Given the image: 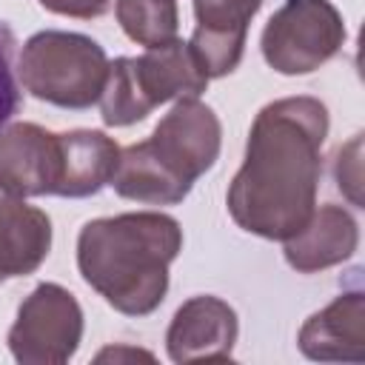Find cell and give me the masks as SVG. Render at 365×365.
<instances>
[{"label":"cell","instance_id":"6da1fadb","mask_svg":"<svg viewBox=\"0 0 365 365\" xmlns=\"http://www.w3.org/2000/svg\"><path fill=\"white\" fill-rule=\"evenodd\" d=\"M328 125L325 103L308 94L257 111L242 165L225 191L228 214L242 231L282 242L305 225L317 208Z\"/></svg>","mask_w":365,"mask_h":365},{"label":"cell","instance_id":"7a4b0ae2","mask_svg":"<svg viewBox=\"0 0 365 365\" xmlns=\"http://www.w3.org/2000/svg\"><path fill=\"white\" fill-rule=\"evenodd\" d=\"M182 251V228L163 211L88 220L77 234V271L114 311L154 314L168 294V268Z\"/></svg>","mask_w":365,"mask_h":365},{"label":"cell","instance_id":"3957f363","mask_svg":"<svg viewBox=\"0 0 365 365\" xmlns=\"http://www.w3.org/2000/svg\"><path fill=\"white\" fill-rule=\"evenodd\" d=\"M222 145V125L200 97L174 100L151 137L120 148L111 188L143 205H177L194 182L214 168Z\"/></svg>","mask_w":365,"mask_h":365},{"label":"cell","instance_id":"277c9868","mask_svg":"<svg viewBox=\"0 0 365 365\" xmlns=\"http://www.w3.org/2000/svg\"><path fill=\"white\" fill-rule=\"evenodd\" d=\"M208 74L194 48L174 37L163 46L145 48L140 57L108 60L106 88L100 94V117L111 128H125L145 120L157 106L200 97Z\"/></svg>","mask_w":365,"mask_h":365},{"label":"cell","instance_id":"5b68a950","mask_svg":"<svg viewBox=\"0 0 365 365\" xmlns=\"http://www.w3.org/2000/svg\"><path fill=\"white\" fill-rule=\"evenodd\" d=\"M17 77L31 97L57 108L83 111L100 103L108 57L88 34L46 29L23 43Z\"/></svg>","mask_w":365,"mask_h":365},{"label":"cell","instance_id":"8992f818","mask_svg":"<svg viewBox=\"0 0 365 365\" xmlns=\"http://www.w3.org/2000/svg\"><path fill=\"white\" fill-rule=\"evenodd\" d=\"M348 31L331 0H285L259 34L262 60L285 77L322 68L342 48Z\"/></svg>","mask_w":365,"mask_h":365},{"label":"cell","instance_id":"52a82bcc","mask_svg":"<svg viewBox=\"0 0 365 365\" xmlns=\"http://www.w3.org/2000/svg\"><path fill=\"white\" fill-rule=\"evenodd\" d=\"M6 342L20 365L68 362L83 342V308L77 297L57 282L34 285L20 302Z\"/></svg>","mask_w":365,"mask_h":365},{"label":"cell","instance_id":"ba28073f","mask_svg":"<svg viewBox=\"0 0 365 365\" xmlns=\"http://www.w3.org/2000/svg\"><path fill=\"white\" fill-rule=\"evenodd\" d=\"M63 185V140L37 123L0 128V188L14 197H57Z\"/></svg>","mask_w":365,"mask_h":365},{"label":"cell","instance_id":"9c48e42d","mask_svg":"<svg viewBox=\"0 0 365 365\" xmlns=\"http://www.w3.org/2000/svg\"><path fill=\"white\" fill-rule=\"evenodd\" d=\"M237 336V311L214 294H197L174 311L165 331V351L171 362L231 359Z\"/></svg>","mask_w":365,"mask_h":365},{"label":"cell","instance_id":"30bf717a","mask_svg":"<svg viewBox=\"0 0 365 365\" xmlns=\"http://www.w3.org/2000/svg\"><path fill=\"white\" fill-rule=\"evenodd\" d=\"M262 0H194V34L188 46L200 57L205 74H231L245 51L248 23L259 11Z\"/></svg>","mask_w":365,"mask_h":365},{"label":"cell","instance_id":"8fae6325","mask_svg":"<svg viewBox=\"0 0 365 365\" xmlns=\"http://www.w3.org/2000/svg\"><path fill=\"white\" fill-rule=\"evenodd\" d=\"M356 245L359 225L354 214L342 205H319L299 231L282 240V254L297 274H317L351 259Z\"/></svg>","mask_w":365,"mask_h":365},{"label":"cell","instance_id":"7c38bea8","mask_svg":"<svg viewBox=\"0 0 365 365\" xmlns=\"http://www.w3.org/2000/svg\"><path fill=\"white\" fill-rule=\"evenodd\" d=\"M299 351L314 362L365 359V294L348 291L319 308L299 328Z\"/></svg>","mask_w":365,"mask_h":365},{"label":"cell","instance_id":"4fadbf2b","mask_svg":"<svg viewBox=\"0 0 365 365\" xmlns=\"http://www.w3.org/2000/svg\"><path fill=\"white\" fill-rule=\"evenodd\" d=\"M51 251V220L43 208L0 188V285L34 274Z\"/></svg>","mask_w":365,"mask_h":365},{"label":"cell","instance_id":"5bb4252c","mask_svg":"<svg viewBox=\"0 0 365 365\" xmlns=\"http://www.w3.org/2000/svg\"><path fill=\"white\" fill-rule=\"evenodd\" d=\"M63 185L57 197L80 200L106 188L120 163V145L97 128L63 131Z\"/></svg>","mask_w":365,"mask_h":365},{"label":"cell","instance_id":"9a60e30c","mask_svg":"<svg viewBox=\"0 0 365 365\" xmlns=\"http://www.w3.org/2000/svg\"><path fill=\"white\" fill-rule=\"evenodd\" d=\"M114 14L125 37L145 48L174 40L180 29L177 0H117Z\"/></svg>","mask_w":365,"mask_h":365},{"label":"cell","instance_id":"2e32d148","mask_svg":"<svg viewBox=\"0 0 365 365\" xmlns=\"http://www.w3.org/2000/svg\"><path fill=\"white\" fill-rule=\"evenodd\" d=\"M334 177L351 205L362 208V134H354L334 157Z\"/></svg>","mask_w":365,"mask_h":365},{"label":"cell","instance_id":"e0dca14e","mask_svg":"<svg viewBox=\"0 0 365 365\" xmlns=\"http://www.w3.org/2000/svg\"><path fill=\"white\" fill-rule=\"evenodd\" d=\"M9 43H11V34L0 26V128L11 120L20 103V91L11 74V63H9Z\"/></svg>","mask_w":365,"mask_h":365},{"label":"cell","instance_id":"ac0fdd59","mask_svg":"<svg viewBox=\"0 0 365 365\" xmlns=\"http://www.w3.org/2000/svg\"><path fill=\"white\" fill-rule=\"evenodd\" d=\"M46 11L63 14V17H77V20H94L103 17L111 6V0H37Z\"/></svg>","mask_w":365,"mask_h":365},{"label":"cell","instance_id":"d6986e66","mask_svg":"<svg viewBox=\"0 0 365 365\" xmlns=\"http://www.w3.org/2000/svg\"><path fill=\"white\" fill-rule=\"evenodd\" d=\"M106 359H114V362H120V359H154V354H148V351H140V348H125V345H114V348H106V351H100L97 354V362H106Z\"/></svg>","mask_w":365,"mask_h":365}]
</instances>
